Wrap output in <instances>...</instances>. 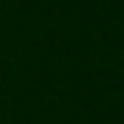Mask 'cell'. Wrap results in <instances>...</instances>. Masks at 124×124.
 <instances>
[]
</instances>
